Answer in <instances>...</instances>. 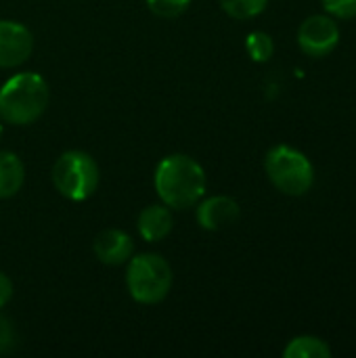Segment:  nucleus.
Wrapping results in <instances>:
<instances>
[{
	"label": "nucleus",
	"instance_id": "8",
	"mask_svg": "<svg viewBox=\"0 0 356 358\" xmlns=\"http://www.w3.org/2000/svg\"><path fill=\"white\" fill-rule=\"evenodd\" d=\"M239 203L233 197L227 195H214L208 199H199L195 206V218L197 224L206 231H220L231 227L239 220Z\"/></svg>",
	"mask_w": 356,
	"mask_h": 358
},
{
	"label": "nucleus",
	"instance_id": "12",
	"mask_svg": "<svg viewBox=\"0 0 356 358\" xmlns=\"http://www.w3.org/2000/svg\"><path fill=\"white\" fill-rule=\"evenodd\" d=\"M332 355L329 344L317 336H298L283 350L285 358H329Z\"/></svg>",
	"mask_w": 356,
	"mask_h": 358
},
{
	"label": "nucleus",
	"instance_id": "10",
	"mask_svg": "<svg viewBox=\"0 0 356 358\" xmlns=\"http://www.w3.org/2000/svg\"><path fill=\"white\" fill-rule=\"evenodd\" d=\"M138 233L145 241L149 243H157L164 241L172 229H174V218H172V210L164 203H153L141 210L138 214Z\"/></svg>",
	"mask_w": 356,
	"mask_h": 358
},
{
	"label": "nucleus",
	"instance_id": "15",
	"mask_svg": "<svg viewBox=\"0 0 356 358\" xmlns=\"http://www.w3.org/2000/svg\"><path fill=\"white\" fill-rule=\"evenodd\" d=\"M147 2V8L155 15V17H162V19H174V17H180L193 0H145Z\"/></svg>",
	"mask_w": 356,
	"mask_h": 358
},
{
	"label": "nucleus",
	"instance_id": "19",
	"mask_svg": "<svg viewBox=\"0 0 356 358\" xmlns=\"http://www.w3.org/2000/svg\"><path fill=\"white\" fill-rule=\"evenodd\" d=\"M0 141H2V124H0Z\"/></svg>",
	"mask_w": 356,
	"mask_h": 358
},
{
	"label": "nucleus",
	"instance_id": "6",
	"mask_svg": "<svg viewBox=\"0 0 356 358\" xmlns=\"http://www.w3.org/2000/svg\"><path fill=\"white\" fill-rule=\"evenodd\" d=\"M340 42V27L332 15H311L298 27V46L313 59L327 57Z\"/></svg>",
	"mask_w": 356,
	"mask_h": 358
},
{
	"label": "nucleus",
	"instance_id": "17",
	"mask_svg": "<svg viewBox=\"0 0 356 358\" xmlns=\"http://www.w3.org/2000/svg\"><path fill=\"white\" fill-rule=\"evenodd\" d=\"M325 10L338 19H355L356 0H323Z\"/></svg>",
	"mask_w": 356,
	"mask_h": 358
},
{
	"label": "nucleus",
	"instance_id": "3",
	"mask_svg": "<svg viewBox=\"0 0 356 358\" xmlns=\"http://www.w3.org/2000/svg\"><path fill=\"white\" fill-rule=\"evenodd\" d=\"M126 268V289L130 298L138 304H159L168 298L172 289V266L159 254H138L132 256Z\"/></svg>",
	"mask_w": 356,
	"mask_h": 358
},
{
	"label": "nucleus",
	"instance_id": "1",
	"mask_svg": "<svg viewBox=\"0 0 356 358\" xmlns=\"http://www.w3.org/2000/svg\"><path fill=\"white\" fill-rule=\"evenodd\" d=\"M155 191L170 210H189L206 195V172L199 162L185 153L166 155L153 176Z\"/></svg>",
	"mask_w": 356,
	"mask_h": 358
},
{
	"label": "nucleus",
	"instance_id": "5",
	"mask_svg": "<svg viewBox=\"0 0 356 358\" xmlns=\"http://www.w3.org/2000/svg\"><path fill=\"white\" fill-rule=\"evenodd\" d=\"M50 178L59 195H63L65 199L86 201L94 195L99 187L101 170L92 155H88L86 151L71 149L57 157V162L52 164Z\"/></svg>",
	"mask_w": 356,
	"mask_h": 358
},
{
	"label": "nucleus",
	"instance_id": "2",
	"mask_svg": "<svg viewBox=\"0 0 356 358\" xmlns=\"http://www.w3.org/2000/svg\"><path fill=\"white\" fill-rule=\"evenodd\" d=\"M50 103L48 82L36 71L10 76L0 86V122L10 126L34 124Z\"/></svg>",
	"mask_w": 356,
	"mask_h": 358
},
{
	"label": "nucleus",
	"instance_id": "13",
	"mask_svg": "<svg viewBox=\"0 0 356 358\" xmlns=\"http://www.w3.org/2000/svg\"><path fill=\"white\" fill-rule=\"evenodd\" d=\"M269 0H220L222 10L233 19H254L266 8Z\"/></svg>",
	"mask_w": 356,
	"mask_h": 358
},
{
	"label": "nucleus",
	"instance_id": "18",
	"mask_svg": "<svg viewBox=\"0 0 356 358\" xmlns=\"http://www.w3.org/2000/svg\"><path fill=\"white\" fill-rule=\"evenodd\" d=\"M10 298H13V281L4 273H0V308H4L10 302Z\"/></svg>",
	"mask_w": 356,
	"mask_h": 358
},
{
	"label": "nucleus",
	"instance_id": "11",
	"mask_svg": "<svg viewBox=\"0 0 356 358\" xmlns=\"http://www.w3.org/2000/svg\"><path fill=\"white\" fill-rule=\"evenodd\" d=\"M25 182V166L13 151H0V199L15 197Z\"/></svg>",
	"mask_w": 356,
	"mask_h": 358
},
{
	"label": "nucleus",
	"instance_id": "16",
	"mask_svg": "<svg viewBox=\"0 0 356 358\" xmlns=\"http://www.w3.org/2000/svg\"><path fill=\"white\" fill-rule=\"evenodd\" d=\"M17 348V334L13 321L0 313V355H8Z\"/></svg>",
	"mask_w": 356,
	"mask_h": 358
},
{
	"label": "nucleus",
	"instance_id": "7",
	"mask_svg": "<svg viewBox=\"0 0 356 358\" xmlns=\"http://www.w3.org/2000/svg\"><path fill=\"white\" fill-rule=\"evenodd\" d=\"M34 52V34L27 25L0 19V69H13L23 65Z\"/></svg>",
	"mask_w": 356,
	"mask_h": 358
},
{
	"label": "nucleus",
	"instance_id": "9",
	"mask_svg": "<svg viewBox=\"0 0 356 358\" xmlns=\"http://www.w3.org/2000/svg\"><path fill=\"white\" fill-rule=\"evenodd\" d=\"M92 252L101 264L122 266L134 256V241L120 229H105L92 241Z\"/></svg>",
	"mask_w": 356,
	"mask_h": 358
},
{
	"label": "nucleus",
	"instance_id": "4",
	"mask_svg": "<svg viewBox=\"0 0 356 358\" xmlns=\"http://www.w3.org/2000/svg\"><path fill=\"white\" fill-rule=\"evenodd\" d=\"M264 170L273 187L290 197H302L315 185L311 159L290 145H275L264 157Z\"/></svg>",
	"mask_w": 356,
	"mask_h": 358
},
{
	"label": "nucleus",
	"instance_id": "14",
	"mask_svg": "<svg viewBox=\"0 0 356 358\" xmlns=\"http://www.w3.org/2000/svg\"><path fill=\"white\" fill-rule=\"evenodd\" d=\"M245 50L248 55L252 57V61L256 63H266L273 52H275V42L269 34L264 31H252L248 38H245Z\"/></svg>",
	"mask_w": 356,
	"mask_h": 358
}]
</instances>
